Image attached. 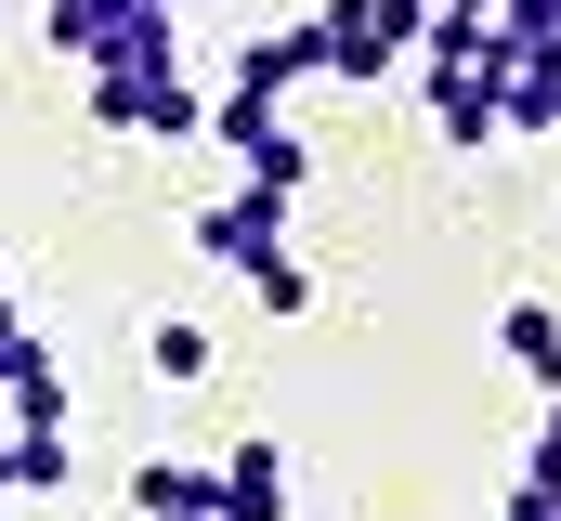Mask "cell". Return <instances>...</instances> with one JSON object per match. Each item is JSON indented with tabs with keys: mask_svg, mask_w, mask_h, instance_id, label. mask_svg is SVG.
<instances>
[{
	"mask_svg": "<svg viewBox=\"0 0 561 521\" xmlns=\"http://www.w3.org/2000/svg\"><path fill=\"white\" fill-rule=\"evenodd\" d=\"M144 13H183V0H144Z\"/></svg>",
	"mask_w": 561,
	"mask_h": 521,
	"instance_id": "14",
	"label": "cell"
},
{
	"mask_svg": "<svg viewBox=\"0 0 561 521\" xmlns=\"http://www.w3.org/2000/svg\"><path fill=\"white\" fill-rule=\"evenodd\" d=\"M131 521H209V470L196 456H144L131 470Z\"/></svg>",
	"mask_w": 561,
	"mask_h": 521,
	"instance_id": "6",
	"label": "cell"
},
{
	"mask_svg": "<svg viewBox=\"0 0 561 521\" xmlns=\"http://www.w3.org/2000/svg\"><path fill=\"white\" fill-rule=\"evenodd\" d=\"M496 352H510L536 391H561V313L549 300H510V313H496Z\"/></svg>",
	"mask_w": 561,
	"mask_h": 521,
	"instance_id": "8",
	"label": "cell"
},
{
	"mask_svg": "<svg viewBox=\"0 0 561 521\" xmlns=\"http://www.w3.org/2000/svg\"><path fill=\"white\" fill-rule=\"evenodd\" d=\"M536 483H561V391H549V417H536V456H523Z\"/></svg>",
	"mask_w": 561,
	"mask_h": 521,
	"instance_id": "12",
	"label": "cell"
},
{
	"mask_svg": "<svg viewBox=\"0 0 561 521\" xmlns=\"http://www.w3.org/2000/svg\"><path fill=\"white\" fill-rule=\"evenodd\" d=\"M92 130H131V143H196V130H209V92L183 79V53H157V66H92Z\"/></svg>",
	"mask_w": 561,
	"mask_h": 521,
	"instance_id": "3",
	"label": "cell"
},
{
	"mask_svg": "<svg viewBox=\"0 0 561 521\" xmlns=\"http://www.w3.org/2000/svg\"><path fill=\"white\" fill-rule=\"evenodd\" d=\"M419 13H496V0H419Z\"/></svg>",
	"mask_w": 561,
	"mask_h": 521,
	"instance_id": "13",
	"label": "cell"
},
{
	"mask_svg": "<svg viewBox=\"0 0 561 521\" xmlns=\"http://www.w3.org/2000/svg\"><path fill=\"white\" fill-rule=\"evenodd\" d=\"M496 130H561V53H523L496 79Z\"/></svg>",
	"mask_w": 561,
	"mask_h": 521,
	"instance_id": "9",
	"label": "cell"
},
{
	"mask_svg": "<svg viewBox=\"0 0 561 521\" xmlns=\"http://www.w3.org/2000/svg\"><path fill=\"white\" fill-rule=\"evenodd\" d=\"M209 521H287V443L209 456Z\"/></svg>",
	"mask_w": 561,
	"mask_h": 521,
	"instance_id": "5",
	"label": "cell"
},
{
	"mask_svg": "<svg viewBox=\"0 0 561 521\" xmlns=\"http://www.w3.org/2000/svg\"><path fill=\"white\" fill-rule=\"evenodd\" d=\"M419 0H313L300 13V53H313V79H392L405 53H419Z\"/></svg>",
	"mask_w": 561,
	"mask_h": 521,
	"instance_id": "2",
	"label": "cell"
},
{
	"mask_svg": "<svg viewBox=\"0 0 561 521\" xmlns=\"http://www.w3.org/2000/svg\"><path fill=\"white\" fill-rule=\"evenodd\" d=\"M66 483H79L66 430H0V496H66Z\"/></svg>",
	"mask_w": 561,
	"mask_h": 521,
	"instance_id": "7",
	"label": "cell"
},
{
	"mask_svg": "<svg viewBox=\"0 0 561 521\" xmlns=\"http://www.w3.org/2000/svg\"><path fill=\"white\" fill-rule=\"evenodd\" d=\"M196 248L222 260V274H249V300H262V313H287V326L313 313V260L287 248V196H262V183L209 196V209H196Z\"/></svg>",
	"mask_w": 561,
	"mask_h": 521,
	"instance_id": "1",
	"label": "cell"
},
{
	"mask_svg": "<svg viewBox=\"0 0 561 521\" xmlns=\"http://www.w3.org/2000/svg\"><path fill=\"white\" fill-rule=\"evenodd\" d=\"M209 366H222V352H209V326H196V313H170V326L144 339V379H170V391H196Z\"/></svg>",
	"mask_w": 561,
	"mask_h": 521,
	"instance_id": "10",
	"label": "cell"
},
{
	"mask_svg": "<svg viewBox=\"0 0 561 521\" xmlns=\"http://www.w3.org/2000/svg\"><path fill=\"white\" fill-rule=\"evenodd\" d=\"M496 521H561V483H536V470H523V483H510V509Z\"/></svg>",
	"mask_w": 561,
	"mask_h": 521,
	"instance_id": "11",
	"label": "cell"
},
{
	"mask_svg": "<svg viewBox=\"0 0 561 521\" xmlns=\"http://www.w3.org/2000/svg\"><path fill=\"white\" fill-rule=\"evenodd\" d=\"M0 417L13 430H66V366H53V339L0 300Z\"/></svg>",
	"mask_w": 561,
	"mask_h": 521,
	"instance_id": "4",
	"label": "cell"
}]
</instances>
